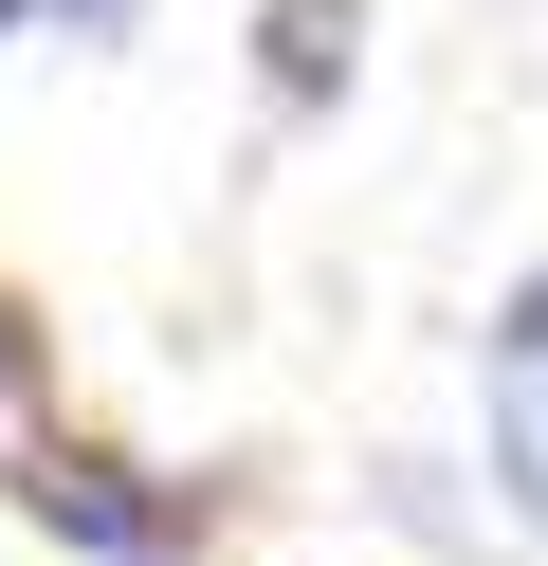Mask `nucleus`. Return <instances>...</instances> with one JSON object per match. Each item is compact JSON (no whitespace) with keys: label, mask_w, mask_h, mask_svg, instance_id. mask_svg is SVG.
<instances>
[{"label":"nucleus","mask_w":548,"mask_h":566,"mask_svg":"<svg viewBox=\"0 0 548 566\" xmlns=\"http://www.w3.org/2000/svg\"><path fill=\"white\" fill-rule=\"evenodd\" d=\"M365 512L421 530V548H457V566H494V512H457V475H438V457H384V475H365Z\"/></svg>","instance_id":"3"},{"label":"nucleus","mask_w":548,"mask_h":566,"mask_svg":"<svg viewBox=\"0 0 548 566\" xmlns=\"http://www.w3.org/2000/svg\"><path fill=\"white\" fill-rule=\"evenodd\" d=\"M348 74H365V0H256V92H275V128L348 111Z\"/></svg>","instance_id":"2"},{"label":"nucleus","mask_w":548,"mask_h":566,"mask_svg":"<svg viewBox=\"0 0 548 566\" xmlns=\"http://www.w3.org/2000/svg\"><path fill=\"white\" fill-rule=\"evenodd\" d=\"M475 347H494V384H548V256L494 293V329H475Z\"/></svg>","instance_id":"5"},{"label":"nucleus","mask_w":548,"mask_h":566,"mask_svg":"<svg viewBox=\"0 0 548 566\" xmlns=\"http://www.w3.org/2000/svg\"><path fill=\"white\" fill-rule=\"evenodd\" d=\"M494 530L548 548V384H494Z\"/></svg>","instance_id":"4"},{"label":"nucleus","mask_w":548,"mask_h":566,"mask_svg":"<svg viewBox=\"0 0 548 566\" xmlns=\"http://www.w3.org/2000/svg\"><path fill=\"white\" fill-rule=\"evenodd\" d=\"M19 19H37V0H0V38H19Z\"/></svg>","instance_id":"8"},{"label":"nucleus","mask_w":548,"mask_h":566,"mask_svg":"<svg viewBox=\"0 0 548 566\" xmlns=\"http://www.w3.org/2000/svg\"><path fill=\"white\" fill-rule=\"evenodd\" d=\"M37 19H55L73 55H110V38H128V19H146V0H37Z\"/></svg>","instance_id":"7"},{"label":"nucleus","mask_w":548,"mask_h":566,"mask_svg":"<svg viewBox=\"0 0 548 566\" xmlns=\"http://www.w3.org/2000/svg\"><path fill=\"white\" fill-rule=\"evenodd\" d=\"M37 384H55V329H37V293H0V420H37Z\"/></svg>","instance_id":"6"},{"label":"nucleus","mask_w":548,"mask_h":566,"mask_svg":"<svg viewBox=\"0 0 548 566\" xmlns=\"http://www.w3.org/2000/svg\"><path fill=\"white\" fill-rule=\"evenodd\" d=\"M19 530L37 548H92V566H183L238 530L219 475H146L128 439H73V420H19Z\"/></svg>","instance_id":"1"}]
</instances>
